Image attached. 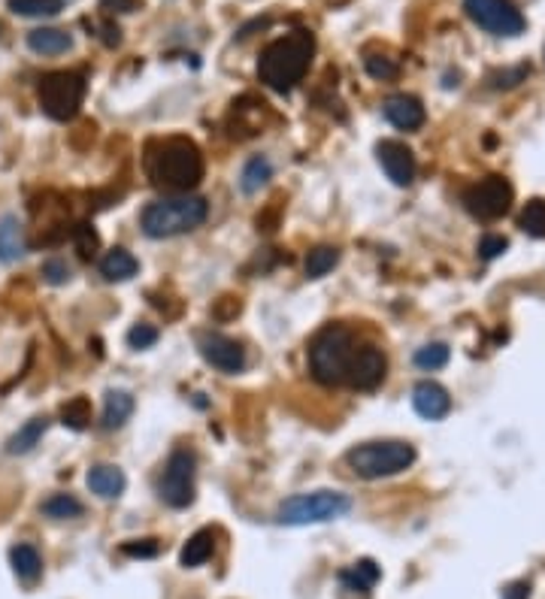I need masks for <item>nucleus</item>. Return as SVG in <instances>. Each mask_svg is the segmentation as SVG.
Segmentation results:
<instances>
[{"mask_svg": "<svg viewBox=\"0 0 545 599\" xmlns=\"http://www.w3.org/2000/svg\"><path fill=\"white\" fill-rule=\"evenodd\" d=\"M146 173L155 188H164L170 194H188L203 179V155L192 139L170 137L148 148Z\"/></svg>", "mask_w": 545, "mask_h": 599, "instance_id": "f257e3e1", "label": "nucleus"}, {"mask_svg": "<svg viewBox=\"0 0 545 599\" xmlns=\"http://www.w3.org/2000/svg\"><path fill=\"white\" fill-rule=\"evenodd\" d=\"M312 55H316V37L309 31H291L285 37L272 40V43L264 49L258 58V79L267 88L279 91H291L297 82H303L307 76Z\"/></svg>", "mask_w": 545, "mask_h": 599, "instance_id": "f03ea898", "label": "nucleus"}, {"mask_svg": "<svg viewBox=\"0 0 545 599\" xmlns=\"http://www.w3.org/2000/svg\"><path fill=\"white\" fill-rule=\"evenodd\" d=\"M210 215V203L197 194H170L148 203L139 215V228L152 239H170L201 228Z\"/></svg>", "mask_w": 545, "mask_h": 599, "instance_id": "7ed1b4c3", "label": "nucleus"}, {"mask_svg": "<svg viewBox=\"0 0 545 599\" xmlns=\"http://www.w3.org/2000/svg\"><path fill=\"white\" fill-rule=\"evenodd\" d=\"M354 352V336L343 324H327L325 330L316 333L309 345V370L318 385H343L349 376V363Z\"/></svg>", "mask_w": 545, "mask_h": 599, "instance_id": "20e7f679", "label": "nucleus"}, {"mask_svg": "<svg viewBox=\"0 0 545 599\" xmlns=\"http://www.w3.org/2000/svg\"><path fill=\"white\" fill-rule=\"evenodd\" d=\"M345 463L358 478L376 481L398 476L415 463V448L400 439H385V443H363L345 451Z\"/></svg>", "mask_w": 545, "mask_h": 599, "instance_id": "39448f33", "label": "nucleus"}, {"mask_svg": "<svg viewBox=\"0 0 545 599\" xmlns=\"http://www.w3.org/2000/svg\"><path fill=\"white\" fill-rule=\"evenodd\" d=\"M352 512V499L340 490H312V494L288 496L276 509V521L285 527H307V523H327Z\"/></svg>", "mask_w": 545, "mask_h": 599, "instance_id": "423d86ee", "label": "nucleus"}, {"mask_svg": "<svg viewBox=\"0 0 545 599\" xmlns=\"http://www.w3.org/2000/svg\"><path fill=\"white\" fill-rule=\"evenodd\" d=\"M40 106L52 121H73L85 100V79L73 70H55L40 79Z\"/></svg>", "mask_w": 545, "mask_h": 599, "instance_id": "0eeeda50", "label": "nucleus"}, {"mask_svg": "<svg viewBox=\"0 0 545 599\" xmlns=\"http://www.w3.org/2000/svg\"><path fill=\"white\" fill-rule=\"evenodd\" d=\"M194 472H197V457L188 448H176L170 454L164 476L158 481V496L170 509H188L194 503Z\"/></svg>", "mask_w": 545, "mask_h": 599, "instance_id": "6e6552de", "label": "nucleus"}, {"mask_svg": "<svg viewBox=\"0 0 545 599\" xmlns=\"http://www.w3.org/2000/svg\"><path fill=\"white\" fill-rule=\"evenodd\" d=\"M512 200H515V191H512L509 179H503V176H488L464 191L467 212L478 221L503 219V215L512 210Z\"/></svg>", "mask_w": 545, "mask_h": 599, "instance_id": "1a4fd4ad", "label": "nucleus"}, {"mask_svg": "<svg viewBox=\"0 0 545 599\" xmlns=\"http://www.w3.org/2000/svg\"><path fill=\"white\" fill-rule=\"evenodd\" d=\"M464 10L478 28L494 37H518L527 24L512 0H464Z\"/></svg>", "mask_w": 545, "mask_h": 599, "instance_id": "9d476101", "label": "nucleus"}, {"mask_svg": "<svg viewBox=\"0 0 545 599\" xmlns=\"http://www.w3.org/2000/svg\"><path fill=\"white\" fill-rule=\"evenodd\" d=\"M197 348H201L203 361L216 366L219 372H230L234 376V372L246 370V348L237 339L225 336V333H212V330L197 333Z\"/></svg>", "mask_w": 545, "mask_h": 599, "instance_id": "9b49d317", "label": "nucleus"}, {"mask_svg": "<svg viewBox=\"0 0 545 599\" xmlns=\"http://www.w3.org/2000/svg\"><path fill=\"white\" fill-rule=\"evenodd\" d=\"M385 372H388V361H385L382 348L361 345L352 352V363H349V376H345V381L358 390H373L385 381Z\"/></svg>", "mask_w": 545, "mask_h": 599, "instance_id": "f8f14e48", "label": "nucleus"}, {"mask_svg": "<svg viewBox=\"0 0 545 599\" xmlns=\"http://www.w3.org/2000/svg\"><path fill=\"white\" fill-rule=\"evenodd\" d=\"M376 157L382 164L385 176L394 182V185L407 188L415 179V155H412L409 146L398 143V139H382L376 146Z\"/></svg>", "mask_w": 545, "mask_h": 599, "instance_id": "ddd939ff", "label": "nucleus"}, {"mask_svg": "<svg viewBox=\"0 0 545 599\" xmlns=\"http://www.w3.org/2000/svg\"><path fill=\"white\" fill-rule=\"evenodd\" d=\"M412 406H415V412L421 415V418L440 421L451 409V397H449V390H445L442 385H436V381H418L415 390H412Z\"/></svg>", "mask_w": 545, "mask_h": 599, "instance_id": "4468645a", "label": "nucleus"}, {"mask_svg": "<svg viewBox=\"0 0 545 599\" xmlns=\"http://www.w3.org/2000/svg\"><path fill=\"white\" fill-rule=\"evenodd\" d=\"M385 119L400 130H418L424 124V106L412 94H391L382 106Z\"/></svg>", "mask_w": 545, "mask_h": 599, "instance_id": "2eb2a0df", "label": "nucleus"}, {"mask_svg": "<svg viewBox=\"0 0 545 599\" xmlns=\"http://www.w3.org/2000/svg\"><path fill=\"white\" fill-rule=\"evenodd\" d=\"M85 481H88L91 494H97L101 499H115V496H121V494H125V487H128L125 472H121L119 466H112V463H97V466H91Z\"/></svg>", "mask_w": 545, "mask_h": 599, "instance_id": "dca6fc26", "label": "nucleus"}, {"mask_svg": "<svg viewBox=\"0 0 545 599\" xmlns=\"http://www.w3.org/2000/svg\"><path fill=\"white\" fill-rule=\"evenodd\" d=\"M28 252V239H24V228L15 215H4L0 219V264H15Z\"/></svg>", "mask_w": 545, "mask_h": 599, "instance_id": "f3484780", "label": "nucleus"}, {"mask_svg": "<svg viewBox=\"0 0 545 599\" xmlns=\"http://www.w3.org/2000/svg\"><path fill=\"white\" fill-rule=\"evenodd\" d=\"M28 49L37 55H64L73 49V37L61 28H37L28 33Z\"/></svg>", "mask_w": 545, "mask_h": 599, "instance_id": "a211bd4d", "label": "nucleus"}, {"mask_svg": "<svg viewBox=\"0 0 545 599\" xmlns=\"http://www.w3.org/2000/svg\"><path fill=\"white\" fill-rule=\"evenodd\" d=\"M134 397L128 394V390H106V399H103V430H119L125 427L128 418L134 415Z\"/></svg>", "mask_w": 545, "mask_h": 599, "instance_id": "6ab92c4d", "label": "nucleus"}, {"mask_svg": "<svg viewBox=\"0 0 545 599\" xmlns=\"http://www.w3.org/2000/svg\"><path fill=\"white\" fill-rule=\"evenodd\" d=\"M137 273H139L137 257L130 255V252H125V248H112V252L103 255L101 276H103L106 282H128V279H134Z\"/></svg>", "mask_w": 545, "mask_h": 599, "instance_id": "aec40b11", "label": "nucleus"}, {"mask_svg": "<svg viewBox=\"0 0 545 599\" xmlns=\"http://www.w3.org/2000/svg\"><path fill=\"white\" fill-rule=\"evenodd\" d=\"M10 560H13V572L24 581V585H34V581L40 578V572H43V557H40L37 548L28 542L15 545L10 551Z\"/></svg>", "mask_w": 545, "mask_h": 599, "instance_id": "412c9836", "label": "nucleus"}, {"mask_svg": "<svg viewBox=\"0 0 545 599\" xmlns=\"http://www.w3.org/2000/svg\"><path fill=\"white\" fill-rule=\"evenodd\" d=\"M212 551H216V536H212V530H197L185 542V548H182L179 563L185 566V569H194V566H203L210 560Z\"/></svg>", "mask_w": 545, "mask_h": 599, "instance_id": "4be33fe9", "label": "nucleus"}, {"mask_svg": "<svg viewBox=\"0 0 545 599\" xmlns=\"http://www.w3.org/2000/svg\"><path fill=\"white\" fill-rule=\"evenodd\" d=\"M272 179V166L264 155H255L246 161L243 173H239V191L243 194H258L261 188H267V182Z\"/></svg>", "mask_w": 545, "mask_h": 599, "instance_id": "5701e85b", "label": "nucleus"}, {"mask_svg": "<svg viewBox=\"0 0 545 599\" xmlns=\"http://www.w3.org/2000/svg\"><path fill=\"white\" fill-rule=\"evenodd\" d=\"M46 427L49 421L46 418H31L24 427H19L10 436V443H6V454H28L34 451V448L40 445V439L46 436Z\"/></svg>", "mask_w": 545, "mask_h": 599, "instance_id": "b1692460", "label": "nucleus"}, {"mask_svg": "<svg viewBox=\"0 0 545 599\" xmlns=\"http://www.w3.org/2000/svg\"><path fill=\"white\" fill-rule=\"evenodd\" d=\"M382 578V569L373 563V560H358L352 566V569H345V572H340V581H343V587L345 590H354V594H367L370 587L376 585V581Z\"/></svg>", "mask_w": 545, "mask_h": 599, "instance_id": "393cba45", "label": "nucleus"}, {"mask_svg": "<svg viewBox=\"0 0 545 599\" xmlns=\"http://www.w3.org/2000/svg\"><path fill=\"white\" fill-rule=\"evenodd\" d=\"M6 6L22 19H55L64 10V0H10Z\"/></svg>", "mask_w": 545, "mask_h": 599, "instance_id": "a878e982", "label": "nucleus"}, {"mask_svg": "<svg viewBox=\"0 0 545 599\" xmlns=\"http://www.w3.org/2000/svg\"><path fill=\"white\" fill-rule=\"evenodd\" d=\"M40 512L46 514V518H55V521H73V518H79L82 512V503L76 496H70V494H55V496H49L43 505H40Z\"/></svg>", "mask_w": 545, "mask_h": 599, "instance_id": "bb28decb", "label": "nucleus"}, {"mask_svg": "<svg viewBox=\"0 0 545 599\" xmlns=\"http://www.w3.org/2000/svg\"><path fill=\"white\" fill-rule=\"evenodd\" d=\"M518 228H522L527 237L533 239H542L545 237V200H531V203L524 206L522 215H518Z\"/></svg>", "mask_w": 545, "mask_h": 599, "instance_id": "cd10ccee", "label": "nucleus"}, {"mask_svg": "<svg viewBox=\"0 0 545 599\" xmlns=\"http://www.w3.org/2000/svg\"><path fill=\"white\" fill-rule=\"evenodd\" d=\"M336 264H340V252H336L334 246H318V248H312L307 257V276L321 279V276H327Z\"/></svg>", "mask_w": 545, "mask_h": 599, "instance_id": "c85d7f7f", "label": "nucleus"}, {"mask_svg": "<svg viewBox=\"0 0 545 599\" xmlns=\"http://www.w3.org/2000/svg\"><path fill=\"white\" fill-rule=\"evenodd\" d=\"M91 421V399L88 397H73L64 403L61 409V424L70 430H85Z\"/></svg>", "mask_w": 545, "mask_h": 599, "instance_id": "c756f323", "label": "nucleus"}, {"mask_svg": "<svg viewBox=\"0 0 545 599\" xmlns=\"http://www.w3.org/2000/svg\"><path fill=\"white\" fill-rule=\"evenodd\" d=\"M449 345L445 343H427L424 348H418L415 352V366L424 372H433V370H442L445 363H449Z\"/></svg>", "mask_w": 545, "mask_h": 599, "instance_id": "7c9ffc66", "label": "nucleus"}, {"mask_svg": "<svg viewBox=\"0 0 545 599\" xmlns=\"http://www.w3.org/2000/svg\"><path fill=\"white\" fill-rule=\"evenodd\" d=\"M363 67H367V73L373 79H379V82H388V79H394L398 76V64L391 61V58H385V55H367L363 58Z\"/></svg>", "mask_w": 545, "mask_h": 599, "instance_id": "2f4dec72", "label": "nucleus"}, {"mask_svg": "<svg viewBox=\"0 0 545 599\" xmlns=\"http://www.w3.org/2000/svg\"><path fill=\"white\" fill-rule=\"evenodd\" d=\"M73 237H76V248H79V255L85 257H94L97 255V248H101V237H97V230L91 228V224H79L76 230H73Z\"/></svg>", "mask_w": 545, "mask_h": 599, "instance_id": "473e14b6", "label": "nucleus"}, {"mask_svg": "<svg viewBox=\"0 0 545 599\" xmlns=\"http://www.w3.org/2000/svg\"><path fill=\"white\" fill-rule=\"evenodd\" d=\"M40 276H43V282H49V285H64V282H70V266L61 261V257H49V261H43V266H40Z\"/></svg>", "mask_w": 545, "mask_h": 599, "instance_id": "72a5a7b5", "label": "nucleus"}, {"mask_svg": "<svg viewBox=\"0 0 545 599\" xmlns=\"http://www.w3.org/2000/svg\"><path fill=\"white\" fill-rule=\"evenodd\" d=\"M121 554L139 557V560H152V557L161 554V545L155 542V539H130V542L121 545Z\"/></svg>", "mask_w": 545, "mask_h": 599, "instance_id": "f704fd0d", "label": "nucleus"}, {"mask_svg": "<svg viewBox=\"0 0 545 599\" xmlns=\"http://www.w3.org/2000/svg\"><path fill=\"white\" fill-rule=\"evenodd\" d=\"M155 343H158V327H152V324H134L128 330L130 348H152Z\"/></svg>", "mask_w": 545, "mask_h": 599, "instance_id": "c9c22d12", "label": "nucleus"}, {"mask_svg": "<svg viewBox=\"0 0 545 599\" xmlns=\"http://www.w3.org/2000/svg\"><path fill=\"white\" fill-rule=\"evenodd\" d=\"M527 73H531V67H515V70H506V73H494L491 82H494V88H512L522 79H527Z\"/></svg>", "mask_w": 545, "mask_h": 599, "instance_id": "e433bc0d", "label": "nucleus"}, {"mask_svg": "<svg viewBox=\"0 0 545 599\" xmlns=\"http://www.w3.org/2000/svg\"><path fill=\"white\" fill-rule=\"evenodd\" d=\"M506 239L503 237H485L482 243H478V255L485 257V261H494V257H497L500 252H506Z\"/></svg>", "mask_w": 545, "mask_h": 599, "instance_id": "4c0bfd02", "label": "nucleus"}, {"mask_svg": "<svg viewBox=\"0 0 545 599\" xmlns=\"http://www.w3.org/2000/svg\"><path fill=\"white\" fill-rule=\"evenodd\" d=\"M101 10L106 15H125L139 10V0H101Z\"/></svg>", "mask_w": 545, "mask_h": 599, "instance_id": "58836bf2", "label": "nucleus"}, {"mask_svg": "<svg viewBox=\"0 0 545 599\" xmlns=\"http://www.w3.org/2000/svg\"><path fill=\"white\" fill-rule=\"evenodd\" d=\"M212 315H216L219 321L234 318V315H239V300H234V297H221V300H219V306H216V309H212Z\"/></svg>", "mask_w": 545, "mask_h": 599, "instance_id": "ea45409f", "label": "nucleus"}, {"mask_svg": "<svg viewBox=\"0 0 545 599\" xmlns=\"http://www.w3.org/2000/svg\"><path fill=\"white\" fill-rule=\"evenodd\" d=\"M101 31H103V33H101L103 43L110 46V49H115V46L121 43V31H119V24H115V22H103V28H101Z\"/></svg>", "mask_w": 545, "mask_h": 599, "instance_id": "a19ab883", "label": "nucleus"}, {"mask_svg": "<svg viewBox=\"0 0 545 599\" xmlns=\"http://www.w3.org/2000/svg\"><path fill=\"white\" fill-rule=\"evenodd\" d=\"M527 596H531V585L527 581H515V585L503 590V599H527Z\"/></svg>", "mask_w": 545, "mask_h": 599, "instance_id": "79ce46f5", "label": "nucleus"}]
</instances>
